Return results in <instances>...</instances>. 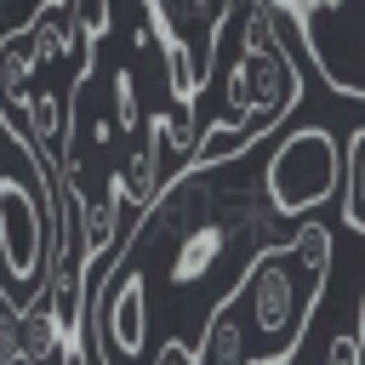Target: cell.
<instances>
[{"label":"cell","instance_id":"cell-4","mask_svg":"<svg viewBox=\"0 0 365 365\" xmlns=\"http://www.w3.org/2000/svg\"><path fill=\"white\" fill-rule=\"evenodd\" d=\"M331 91L365 103V0H291L285 11Z\"/></svg>","mask_w":365,"mask_h":365},{"label":"cell","instance_id":"cell-10","mask_svg":"<svg viewBox=\"0 0 365 365\" xmlns=\"http://www.w3.org/2000/svg\"><path fill=\"white\" fill-rule=\"evenodd\" d=\"M319 365H365V342H359V331H336L331 342H325V359Z\"/></svg>","mask_w":365,"mask_h":365},{"label":"cell","instance_id":"cell-5","mask_svg":"<svg viewBox=\"0 0 365 365\" xmlns=\"http://www.w3.org/2000/svg\"><path fill=\"white\" fill-rule=\"evenodd\" d=\"M0 257L6 274L34 285L46 279V205L40 194H23L11 177H0Z\"/></svg>","mask_w":365,"mask_h":365},{"label":"cell","instance_id":"cell-1","mask_svg":"<svg viewBox=\"0 0 365 365\" xmlns=\"http://www.w3.org/2000/svg\"><path fill=\"white\" fill-rule=\"evenodd\" d=\"M331 274V228L325 222H302L297 240L285 245H262L245 274L217 297V308L234 319L245 365H285L314 319V302L325 291Z\"/></svg>","mask_w":365,"mask_h":365},{"label":"cell","instance_id":"cell-6","mask_svg":"<svg viewBox=\"0 0 365 365\" xmlns=\"http://www.w3.org/2000/svg\"><path fill=\"white\" fill-rule=\"evenodd\" d=\"M40 74H46V63H40L34 40H29V29L17 23L11 34H0V125L6 131L23 125V108H29L34 86H40Z\"/></svg>","mask_w":365,"mask_h":365},{"label":"cell","instance_id":"cell-11","mask_svg":"<svg viewBox=\"0 0 365 365\" xmlns=\"http://www.w3.org/2000/svg\"><path fill=\"white\" fill-rule=\"evenodd\" d=\"M359 342H365V302H359Z\"/></svg>","mask_w":365,"mask_h":365},{"label":"cell","instance_id":"cell-2","mask_svg":"<svg viewBox=\"0 0 365 365\" xmlns=\"http://www.w3.org/2000/svg\"><path fill=\"white\" fill-rule=\"evenodd\" d=\"M240 46H234V68H228V91H222V114L217 125L194 143V171H211L222 165L228 154L251 148L268 125H279L297 97H302V74H297V57L285 51L279 40V23L262 0H240Z\"/></svg>","mask_w":365,"mask_h":365},{"label":"cell","instance_id":"cell-3","mask_svg":"<svg viewBox=\"0 0 365 365\" xmlns=\"http://www.w3.org/2000/svg\"><path fill=\"white\" fill-rule=\"evenodd\" d=\"M342 188V148L325 125H302L291 131L268 160H262V205L274 217H308L314 205H325Z\"/></svg>","mask_w":365,"mask_h":365},{"label":"cell","instance_id":"cell-8","mask_svg":"<svg viewBox=\"0 0 365 365\" xmlns=\"http://www.w3.org/2000/svg\"><path fill=\"white\" fill-rule=\"evenodd\" d=\"M108 86H114V131L120 137H143V103H137V74L131 68H114L108 74Z\"/></svg>","mask_w":365,"mask_h":365},{"label":"cell","instance_id":"cell-9","mask_svg":"<svg viewBox=\"0 0 365 365\" xmlns=\"http://www.w3.org/2000/svg\"><path fill=\"white\" fill-rule=\"evenodd\" d=\"M17 314H23V302L11 297L6 268H0V365H23L17 359Z\"/></svg>","mask_w":365,"mask_h":365},{"label":"cell","instance_id":"cell-7","mask_svg":"<svg viewBox=\"0 0 365 365\" xmlns=\"http://www.w3.org/2000/svg\"><path fill=\"white\" fill-rule=\"evenodd\" d=\"M342 222L354 228V234H365V125L348 137V148H342Z\"/></svg>","mask_w":365,"mask_h":365}]
</instances>
